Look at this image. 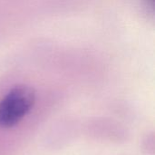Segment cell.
<instances>
[{
	"label": "cell",
	"mask_w": 155,
	"mask_h": 155,
	"mask_svg": "<svg viewBox=\"0 0 155 155\" xmlns=\"http://www.w3.org/2000/svg\"><path fill=\"white\" fill-rule=\"evenodd\" d=\"M147 5H150V6H153V0H145Z\"/></svg>",
	"instance_id": "7a4b0ae2"
},
{
	"label": "cell",
	"mask_w": 155,
	"mask_h": 155,
	"mask_svg": "<svg viewBox=\"0 0 155 155\" xmlns=\"http://www.w3.org/2000/svg\"><path fill=\"white\" fill-rule=\"evenodd\" d=\"M35 91L25 84L12 87L0 100V127L10 128L17 124L34 107Z\"/></svg>",
	"instance_id": "6da1fadb"
}]
</instances>
